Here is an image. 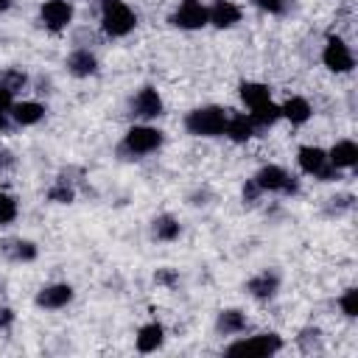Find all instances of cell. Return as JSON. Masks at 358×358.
Returning <instances> with one entry per match:
<instances>
[{
  "mask_svg": "<svg viewBox=\"0 0 358 358\" xmlns=\"http://www.w3.org/2000/svg\"><path fill=\"white\" fill-rule=\"evenodd\" d=\"M14 319H17V313L8 305H0V330H8L14 324Z\"/></svg>",
  "mask_w": 358,
  "mask_h": 358,
  "instance_id": "e575fe53",
  "label": "cell"
},
{
  "mask_svg": "<svg viewBox=\"0 0 358 358\" xmlns=\"http://www.w3.org/2000/svg\"><path fill=\"white\" fill-rule=\"evenodd\" d=\"M14 101H17V95L11 90H6V87H0V112H11Z\"/></svg>",
  "mask_w": 358,
  "mask_h": 358,
  "instance_id": "836d02e7",
  "label": "cell"
},
{
  "mask_svg": "<svg viewBox=\"0 0 358 358\" xmlns=\"http://www.w3.org/2000/svg\"><path fill=\"white\" fill-rule=\"evenodd\" d=\"M336 305L347 319H355L358 316V288H344L341 296L336 299Z\"/></svg>",
  "mask_w": 358,
  "mask_h": 358,
  "instance_id": "f546056e",
  "label": "cell"
},
{
  "mask_svg": "<svg viewBox=\"0 0 358 358\" xmlns=\"http://www.w3.org/2000/svg\"><path fill=\"white\" fill-rule=\"evenodd\" d=\"M204 199H210V190H207V187H204V190H196V193L190 196V204H196V207H199V204H207Z\"/></svg>",
  "mask_w": 358,
  "mask_h": 358,
  "instance_id": "8d00e7d4",
  "label": "cell"
},
{
  "mask_svg": "<svg viewBox=\"0 0 358 358\" xmlns=\"http://www.w3.org/2000/svg\"><path fill=\"white\" fill-rule=\"evenodd\" d=\"M162 143H165V131L162 129H157L151 123H134V126H129L123 131V137H120L115 151H117L120 159L131 162V159H143V157L157 154L162 148Z\"/></svg>",
  "mask_w": 358,
  "mask_h": 358,
  "instance_id": "6da1fadb",
  "label": "cell"
},
{
  "mask_svg": "<svg viewBox=\"0 0 358 358\" xmlns=\"http://www.w3.org/2000/svg\"><path fill=\"white\" fill-rule=\"evenodd\" d=\"M260 196H263V190L255 185V179H246L243 182V187H241V199H243V204H257L260 201Z\"/></svg>",
  "mask_w": 358,
  "mask_h": 358,
  "instance_id": "1f68e13d",
  "label": "cell"
},
{
  "mask_svg": "<svg viewBox=\"0 0 358 358\" xmlns=\"http://www.w3.org/2000/svg\"><path fill=\"white\" fill-rule=\"evenodd\" d=\"M48 201H53V204H73L76 201V185H73V179H64V173L48 187Z\"/></svg>",
  "mask_w": 358,
  "mask_h": 358,
  "instance_id": "d4e9b609",
  "label": "cell"
},
{
  "mask_svg": "<svg viewBox=\"0 0 358 358\" xmlns=\"http://www.w3.org/2000/svg\"><path fill=\"white\" fill-rule=\"evenodd\" d=\"M0 87H6V90H11L17 95V92H22L28 87V73L17 70V67H8V70L0 73Z\"/></svg>",
  "mask_w": 358,
  "mask_h": 358,
  "instance_id": "83f0119b",
  "label": "cell"
},
{
  "mask_svg": "<svg viewBox=\"0 0 358 358\" xmlns=\"http://www.w3.org/2000/svg\"><path fill=\"white\" fill-rule=\"evenodd\" d=\"M296 165L302 173H308L319 182H338L341 179V171L330 165L327 151L319 145H299L296 148Z\"/></svg>",
  "mask_w": 358,
  "mask_h": 358,
  "instance_id": "5b68a950",
  "label": "cell"
},
{
  "mask_svg": "<svg viewBox=\"0 0 358 358\" xmlns=\"http://www.w3.org/2000/svg\"><path fill=\"white\" fill-rule=\"evenodd\" d=\"M14 123H11V117H8V112H0V134H6L8 129H11Z\"/></svg>",
  "mask_w": 358,
  "mask_h": 358,
  "instance_id": "74e56055",
  "label": "cell"
},
{
  "mask_svg": "<svg viewBox=\"0 0 358 358\" xmlns=\"http://www.w3.org/2000/svg\"><path fill=\"white\" fill-rule=\"evenodd\" d=\"M227 115H229V109H227V106H218V103L196 106V109H190V112L185 115V131H187L190 137H204V140L224 137Z\"/></svg>",
  "mask_w": 358,
  "mask_h": 358,
  "instance_id": "7a4b0ae2",
  "label": "cell"
},
{
  "mask_svg": "<svg viewBox=\"0 0 358 358\" xmlns=\"http://www.w3.org/2000/svg\"><path fill=\"white\" fill-rule=\"evenodd\" d=\"M238 95H241L246 109H255V106L271 101V87L263 84V81H241L238 84Z\"/></svg>",
  "mask_w": 358,
  "mask_h": 358,
  "instance_id": "7402d4cb",
  "label": "cell"
},
{
  "mask_svg": "<svg viewBox=\"0 0 358 358\" xmlns=\"http://www.w3.org/2000/svg\"><path fill=\"white\" fill-rule=\"evenodd\" d=\"M39 22L50 34H62L73 22V3L70 0H45L39 6Z\"/></svg>",
  "mask_w": 358,
  "mask_h": 358,
  "instance_id": "30bf717a",
  "label": "cell"
},
{
  "mask_svg": "<svg viewBox=\"0 0 358 358\" xmlns=\"http://www.w3.org/2000/svg\"><path fill=\"white\" fill-rule=\"evenodd\" d=\"M137 28V14L126 0H101V31L109 39H123Z\"/></svg>",
  "mask_w": 358,
  "mask_h": 358,
  "instance_id": "3957f363",
  "label": "cell"
},
{
  "mask_svg": "<svg viewBox=\"0 0 358 358\" xmlns=\"http://www.w3.org/2000/svg\"><path fill=\"white\" fill-rule=\"evenodd\" d=\"M280 115L291 123V126H305L313 117V103L305 95H291L280 103Z\"/></svg>",
  "mask_w": 358,
  "mask_h": 358,
  "instance_id": "ac0fdd59",
  "label": "cell"
},
{
  "mask_svg": "<svg viewBox=\"0 0 358 358\" xmlns=\"http://www.w3.org/2000/svg\"><path fill=\"white\" fill-rule=\"evenodd\" d=\"M296 347L305 352V355H313V352H322V330L308 324L296 333Z\"/></svg>",
  "mask_w": 358,
  "mask_h": 358,
  "instance_id": "484cf974",
  "label": "cell"
},
{
  "mask_svg": "<svg viewBox=\"0 0 358 358\" xmlns=\"http://www.w3.org/2000/svg\"><path fill=\"white\" fill-rule=\"evenodd\" d=\"M154 280H157L159 285H165V288H176V285H179V271L165 266V268H157V271H154Z\"/></svg>",
  "mask_w": 358,
  "mask_h": 358,
  "instance_id": "d6a6232c",
  "label": "cell"
},
{
  "mask_svg": "<svg viewBox=\"0 0 358 358\" xmlns=\"http://www.w3.org/2000/svg\"><path fill=\"white\" fill-rule=\"evenodd\" d=\"M64 67L73 78H90L98 73V56L90 48H73L64 59Z\"/></svg>",
  "mask_w": 358,
  "mask_h": 358,
  "instance_id": "9a60e30c",
  "label": "cell"
},
{
  "mask_svg": "<svg viewBox=\"0 0 358 358\" xmlns=\"http://www.w3.org/2000/svg\"><path fill=\"white\" fill-rule=\"evenodd\" d=\"M257 134H260V131L255 129L249 112H232V109H229V115H227V126H224V137H227V140L243 145V143H249V140L257 137Z\"/></svg>",
  "mask_w": 358,
  "mask_h": 358,
  "instance_id": "5bb4252c",
  "label": "cell"
},
{
  "mask_svg": "<svg viewBox=\"0 0 358 358\" xmlns=\"http://www.w3.org/2000/svg\"><path fill=\"white\" fill-rule=\"evenodd\" d=\"M162 344H165V327H162L159 322H145V324H140V330H137V336H134L137 352L148 355V352H157Z\"/></svg>",
  "mask_w": 358,
  "mask_h": 358,
  "instance_id": "44dd1931",
  "label": "cell"
},
{
  "mask_svg": "<svg viewBox=\"0 0 358 358\" xmlns=\"http://www.w3.org/2000/svg\"><path fill=\"white\" fill-rule=\"evenodd\" d=\"M249 117H252V123H255V129H257V131L271 129L277 120H282V115H280V103L266 101V103H260V106L249 109Z\"/></svg>",
  "mask_w": 358,
  "mask_h": 358,
  "instance_id": "cb8c5ba5",
  "label": "cell"
},
{
  "mask_svg": "<svg viewBox=\"0 0 358 358\" xmlns=\"http://www.w3.org/2000/svg\"><path fill=\"white\" fill-rule=\"evenodd\" d=\"M252 179L263 193H274V196H296L299 193V179L274 162L257 168V173Z\"/></svg>",
  "mask_w": 358,
  "mask_h": 358,
  "instance_id": "8992f818",
  "label": "cell"
},
{
  "mask_svg": "<svg viewBox=\"0 0 358 358\" xmlns=\"http://www.w3.org/2000/svg\"><path fill=\"white\" fill-rule=\"evenodd\" d=\"M129 115L137 117L140 123H151V120L162 117L165 115V101L157 92V87H140L129 101Z\"/></svg>",
  "mask_w": 358,
  "mask_h": 358,
  "instance_id": "ba28073f",
  "label": "cell"
},
{
  "mask_svg": "<svg viewBox=\"0 0 358 358\" xmlns=\"http://www.w3.org/2000/svg\"><path fill=\"white\" fill-rule=\"evenodd\" d=\"M14 154L8 151V148H0V173H8L11 168H14Z\"/></svg>",
  "mask_w": 358,
  "mask_h": 358,
  "instance_id": "d590c367",
  "label": "cell"
},
{
  "mask_svg": "<svg viewBox=\"0 0 358 358\" xmlns=\"http://www.w3.org/2000/svg\"><path fill=\"white\" fill-rule=\"evenodd\" d=\"M246 327H249V319L241 308H224L215 316V333L218 336H241V333H246Z\"/></svg>",
  "mask_w": 358,
  "mask_h": 358,
  "instance_id": "ffe728a7",
  "label": "cell"
},
{
  "mask_svg": "<svg viewBox=\"0 0 358 358\" xmlns=\"http://www.w3.org/2000/svg\"><path fill=\"white\" fill-rule=\"evenodd\" d=\"M255 8H260V11H266V14H274V17H280V14H285L288 11V6H291V0H249Z\"/></svg>",
  "mask_w": 358,
  "mask_h": 358,
  "instance_id": "4dcf8cb0",
  "label": "cell"
},
{
  "mask_svg": "<svg viewBox=\"0 0 358 358\" xmlns=\"http://www.w3.org/2000/svg\"><path fill=\"white\" fill-rule=\"evenodd\" d=\"M280 285H282L280 271H277V268H263V271L252 274L243 288H246V294H249L252 299H257V302H271V299L280 294Z\"/></svg>",
  "mask_w": 358,
  "mask_h": 358,
  "instance_id": "8fae6325",
  "label": "cell"
},
{
  "mask_svg": "<svg viewBox=\"0 0 358 358\" xmlns=\"http://www.w3.org/2000/svg\"><path fill=\"white\" fill-rule=\"evenodd\" d=\"M11 3H14V0H0V11H8V8H11Z\"/></svg>",
  "mask_w": 358,
  "mask_h": 358,
  "instance_id": "f35d334b",
  "label": "cell"
},
{
  "mask_svg": "<svg viewBox=\"0 0 358 358\" xmlns=\"http://www.w3.org/2000/svg\"><path fill=\"white\" fill-rule=\"evenodd\" d=\"M322 64H324L330 73H336V76L352 73V67H355V53H352V48L347 45V39H341V36H327L324 45H322Z\"/></svg>",
  "mask_w": 358,
  "mask_h": 358,
  "instance_id": "52a82bcc",
  "label": "cell"
},
{
  "mask_svg": "<svg viewBox=\"0 0 358 358\" xmlns=\"http://www.w3.org/2000/svg\"><path fill=\"white\" fill-rule=\"evenodd\" d=\"M352 204H355V196H352V193L330 196V199L324 201V215H327V218H338V215L350 213V210H352Z\"/></svg>",
  "mask_w": 358,
  "mask_h": 358,
  "instance_id": "4316f807",
  "label": "cell"
},
{
  "mask_svg": "<svg viewBox=\"0 0 358 358\" xmlns=\"http://www.w3.org/2000/svg\"><path fill=\"white\" fill-rule=\"evenodd\" d=\"M45 112H48V109H45V103H42V101H31V98H25V101H14V106H11V112H8V117H11V123H14V126L28 129V126L42 123Z\"/></svg>",
  "mask_w": 358,
  "mask_h": 358,
  "instance_id": "2e32d148",
  "label": "cell"
},
{
  "mask_svg": "<svg viewBox=\"0 0 358 358\" xmlns=\"http://www.w3.org/2000/svg\"><path fill=\"white\" fill-rule=\"evenodd\" d=\"M241 20H243V8L235 0H213L207 6V25H213L218 31L235 28Z\"/></svg>",
  "mask_w": 358,
  "mask_h": 358,
  "instance_id": "4fadbf2b",
  "label": "cell"
},
{
  "mask_svg": "<svg viewBox=\"0 0 358 358\" xmlns=\"http://www.w3.org/2000/svg\"><path fill=\"white\" fill-rule=\"evenodd\" d=\"M17 215H20V201H17V196L0 190V227L14 224Z\"/></svg>",
  "mask_w": 358,
  "mask_h": 358,
  "instance_id": "f1b7e54d",
  "label": "cell"
},
{
  "mask_svg": "<svg viewBox=\"0 0 358 358\" xmlns=\"http://www.w3.org/2000/svg\"><path fill=\"white\" fill-rule=\"evenodd\" d=\"M0 252L6 260L11 263H34L39 257V246L28 238H11V241H3L0 243Z\"/></svg>",
  "mask_w": 358,
  "mask_h": 358,
  "instance_id": "d6986e66",
  "label": "cell"
},
{
  "mask_svg": "<svg viewBox=\"0 0 358 358\" xmlns=\"http://www.w3.org/2000/svg\"><path fill=\"white\" fill-rule=\"evenodd\" d=\"M76 299V288L70 282H48L36 291L34 305L39 310H62Z\"/></svg>",
  "mask_w": 358,
  "mask_h": 358,
  "instance_id": "7c38bea8",
  "label": "cell"
},
{
  "mask_svg": "<svg viewBox=\"0 0 358 358\" xmlns=\"http://www.w3.org/2000/svg\"><path fill=\"white\" fill-rule=\"evenodd\" d=\"M151 235H154L157 241L171 243V241H176V238L182 235V224H179L176 215H171V213H159V215L151 221Z\"/></svg>",
  "mask_w": 358,
  "mask_h": 358,
  "instance_id": "603a6c76",
  "label": "cell"
},
{
  "mask_svg": "<svg viewBox=\"0 0 358 358\" xmlns=\"http://www.w3.org/2000/svg\"><path fill=\"white\" fill-rule=\"evenodd\" d=\"M327 159H330V165L338 168V171L355 168V165H358V143L350 140V137L336 140V143L327 148Z\"/></svg>",
  "mask_w": 358,
  "mask_h": 358,
  "instance_id": "e0dca14e",
  "label": "cell"
},
{
  "mask_svg": "<svg viewBox=\"0 0 358 358\" xmlns=\"http://www.w3.org/2000/svg\"><path fill=\"white\" fill-rule=\"evenodd\" d=\"M285 341L280 333L274 330H266V333H255V336H243L232 344L224 347L227 355H255V358H266V355H277L282 352Z\"/></svg>",
  "mask_w": 358,
  "mask_h": 358,
  "instance_id": "277c9868",
  "label": "cell"
},
{
  "mask_svg": "<svg viewBox=\"0 0 358 358\" xmlns=\"http://www.w3.org/2000/svg\"><path fill=\"white\" fill-rule=\"evenodd\" d=\"M168 22L179 31H201V28H207V6L201 0H179V6L171 11Z\"/></svg>",
  "mask_w": 358,
  "mask_h": 358,
  "instance_id": "9c48e42d",
  "label": "cell"
}]
</instances>
